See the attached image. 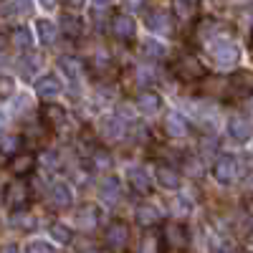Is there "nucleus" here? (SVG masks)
Segmentation results:
<instances>
[{
    "mask_svg": "<svg viewBox=\"0 0 253 253\" xmlns=\"http://www.w3.org/2000/svg\"><path fill=\"white\" fill-rule=\"evenodd\" d=\"M208 53H210V58H213L220 69L236 66L238 58H241V48H238L228 36H215V38H210V41H208Z\"/></svg>",
    "mask_w": 253,
    "mask_h": 253,
    "instance_id": "1",
    "label": "nucleus"
},
{
    "mask_svg": "<svg viewBox=\"0 0 253 253\" xmlns=\"http://www.w3.org/2000/svg\"><path fill=\"white\" fill-rule=\"evenodd\" d=\"M162 241H165V248L185 253L190 248V230L180 220H167L162 225Z\"/></svg>",
    "mask_w": 253,
    "mask_h": 253,
    "instance_id": "2",
    "label": "nucleus"
},
{
    "mask_svg": "<svg viewBox=\"0 0 253 253\" xmlns=\"http://www.w3.org/2000/svg\"><path fill=\"white\" fill-rule=\"evenodd\" d=\"M3 203H5V208L10 210V213L28 208V203H31V187L26 185L23 177H15V180L5 187V198H3Z\"/></svg>",
    "mask_w": 253,
    "mask_h": 253,
    "instance_id": "3",
    "label": "nucleus"
},
{
    "mask_svg": "<svg viewBox=\"0 0 253 253\" xmlns=\"http://www.w3.org/2000/svg\"><path fill=\"white\" fill-rule=\"evenodd\" d=\"M129 225L126 220H112L104 230V246H107L112 253H122L126 246H129Z\"/></svg>",
    "mask_w": 253,
    "mask_h": 253,
    "instance_id": "4",
    "label": "nucleus"
},
{
    "mask_svg": "<svg viewBox=\"0 0 253 253\" xmlns=\"http://www.w3.org/2000/svg\"><path fill=\"white\" fill-rule=\"evenodd\" d=\"M241 165H238V157L233 155H220L215 162H213V177L223 185H230L241 177Z\"/></svg>",
    "mask_w": 253,
    "mask_h": 253,
    "instance_id": "5",
    "label": "nucleus"
},
{
    "mask_svg": "<svg viewBox=\"0 0 253 253\" xmlns=\"http://www.w3.org/2000/svg\"><path fill=\"white\" fill-rule=\"evenodd\" d=\"M101 208L96 203H84L76 208V213H74V223L79 230H86V233H91V230H96L101 225Z\"/></svg>",
    "mask_w": 253,
    "mask_h": 253,
    "instance_id": "6",
    "label": "nucleus"
},
{
    "mask_svg": "<svg viewBox=\"0 0 253 253\" xmlns=\"http://www.w3.org/2000/svg\"><path fill=\"white\" fill-rule=\"evenodd\" d=\"M96 129L101 134V139H107V142H122L126 137V122L117 114H107V117H101L99 124H96Z\"/></svg>",
    "mask_w": 253,
    "mask_h": 253,
    "instance_id": "7",
    "label": "nucleus"
},
{
    "mask_svg": "<svg viewBox=\"0 0 253 253\" xmlns=\"http://www.w3.org/2000/svg\"><path fill=\"white\" fill-rule=\"evenodd\" d=\"M162 129H165V134L170 137V139H182V137L190 134V119H187L182 112L172 109V112H167V114H165Z\"/></svg>",
    "mask_w": 253,
    "mask_h": 253,
    "instance_id": "8",
    "label": "nucleus"
},
{
    "mask_svg": "<svg viewBox=\"0 0 253 253\" xmlns=\"http://www.w3.org/2000/svg\"><path fill=\"white\" fill-rule=\"evenodd\" d=\"M46 203L51 210H66L74 203V193L66 182H51L46 190Z\"/></svg>",
    "mask_w": 253,
    "mask_h": 253,
    "instance_id": "9",
    "label": "nucleus"
},
{
    "mask_svg": "<svg viewBox=\"0 0 253 253\" xmlns=\"http://www.w3.org/2000/svg\"><path fill=\"white\" fill-rule=\"evenodd\" d=\"M152 180H155L160 187H165V190H177V187H180V182H182V172L177 170L175 165L160 162V165H155Z\"/></svg>",
    "mask_w": 253,
    "mask_h": 253,
    "instance_id": "10",
    "label": "nucleus"
},
{
    "mask_svg": "<svg viewBox=\"0 0 253 253\" xmlns=\"http://www.w3.org/2000/svg\"><path fill=\"white\" fill-rule=\"evenodd\" d=\"M36 167H38V157H36L33 152H23V150H20L18 155H13V157L8 160V170H10V175H15V177H28Z\"/></svg>",
    "mask_w": 253,
    "mask_h": 253,
    "instance_id": "11",
    "label": "nucleus"
},
{
    "mask_svg": "<svg viewBox=\"0 0 253 253\" xmlns=\"http://www.w3.org/2000/svg\"><path fill=\"white\" fill-rule=\"evenodd\" d=\"M33 91H36L38 99H48V101H51V99H56L58 94H63V81H61L56 74H46V76L36 79Z\"/></svg>",
    "mask_w": 253,
    "mask_h": 253,
    "instance_id": "12",
    "label": "nucleus"
},
{
    "mask_svg": "<svg viewBox=\"0 0 253 253\" xmlns=\"http://www.w3.org/2000/svg\"><path fill=\"white\" fill-rule=\"evenodd\" d=\"M112 165H114L112 155L107 150H101V147H94V150L89 152V157H86V170L91 175H109Z\"/></svg>",
    "mask_w": 253,
    "mask_h": 253,
    "instance_id": "13",
    "label": "nucleus"
},
{
    "mask_svg": "<svg viewBox=\"0 0 253 253\" xmlns=\"http://www.w3.org/2000/svg\"><path fill=\"white\" fill-rule=\"evenodd\" d=\"M144 26H147V31H150V33L167 36V33L172 31V18H170V13H167V10L157 8V10H150V13L144 15Z\"/></svg>",
    "mask_w": 253,
    "mask_h": 253,
    "instance_id": "14",
    "label": "nucleus"
},
{
    "mask_svg": "<svg viewBox=\"0 0 253 253\" xmlns=\"http://www.w3.org/2000/svg\"><path fill=\"white\" fill-rule=\"evenodd\" d=\"M99 198L104 203H109V205H117L122 200V182L114 177V175H99Z\"/></svg>",
    "mask_w": 253,
    "mask_h": 253,
    "instance_id": "15",
    "label": "nucleus"
},
{
    "mask_svg": "<svg viewBox=\"0 0 253 253\" xmlns=\"http://www.w3.org/2000/svg\"><path fill=\"white\" fill-rule=\"evenodd\" d=\"M134 107H137L142 114L152 117V114H157V112L162 109V96H160V91H155V89H142V91H137V96H134Z\"/></svg>",
    "mask_w": 253,
    "mask_h": 253,
    "instance_id": "16",
    "label": "nucleus"
},
{
    "mask_svg": "<svg viewBox=\"0 0 253 253\" xmlns=\"http://www.w3.org/2000/svg\"><path fill=\"white\" fill-rule=\"evenodd\" d=\"M66 109L61 107L56 101H48L41 107V122H43L48 129H61V126H66Z\"/></svg>",
    "mask_w": 253,
    "mask_h": 253,
    "instance_id": "17",
    "label": "nucleus"
},
{
    "mask_svg": "<svg viewBox=\"0 0 253 253\" xmlns=\"http://www.w3.org/2000/svg\"><path fill=\"white\" fill-rule=\"evenodd\" d=\"M112 33L119 41H132L137 36V20L129 13H117L112 18Z\"/></svg>",
    "mask_w": 253,
    "mask_h": 253,
    "instance_id": "18",
    "label": "nucleus"
},
{
    "mask_svg": "<svg viewBox=\"0 0 253 253\" xmlns=\"http://www.w3.org/2000/svg\"><path fill=\"white\" fill-rule=\"evenodd\" d=\"M228 134L236 142H248L253 137V122L246 114H233L228 119Z\"/></svg>",
    "mask_w": 253,
    "mask_h": 253,
    "instance_id": "19",
    "label": "nucleus"
},
{
    "mask_svg": "<svg viewBox=\"0 0 253 253\" xmlns=\"http://www.w3.org/2000/svg\"><path fill=\"white\" fill-rule=\"evenodd\" d=\"M126 182H129V190L137 195H150L152 193V175H147L142 167H129V170H126Z\"/></svg>",
    "mask_w": 253,
    "mask_h": 253,
    "instance_id": "20",
    "label": "nucleus"
},
{
    "mask_svg": "<svg viewBox=\"0 0 253 253\" xmlns=\"http://www.w3.org/2000/svg\"><path fill=\"white\" fill-rule=\"evenodd\" d=\"M58 71L63 74V76H69V79H81L84 76V71H86V63H84L79 56H71V53H63V56H58Z\"/></svg>",
    "mask_w": 253,
    "mask_h": 253,
    "instance_id": "21",
    "label": "nucleus"
},
{
    "mask_svg": "<svg viewBox=\"0 0 253 253\" xmlns=\"http://www.w3.org/2000/svg\"><path fill=\"white\" fill-rule=\"evenodd\" d=\"M137 253H165V241H162V230L147 228L144 236L139 238Z\"/></svg>",
    "mask_w": 253,
    "mask_h": 253,
    "instance_id": "22",
    "label": "nucleus"
},
{
    "mask_svg": "<svg viewBox=\"0 0 253 253\" xmlns=\"http://www.w3.org/2000/svg\"><path fill=\"white\" fill-rule=\"evenodd\" d=\"M134 218H137V223L144 225V228H155V225L162 220L160 208L152 205V203H139V205L134 208Z\"/></svg>",
    "mask_w": 253,
    "mask_h": 253,
    "instance_id": "23",
    "label": "nucleus"
},
{
    "mask_svg": "<svg viewBox=\"0 0 253 253\" xmlns=\"http://www.w3.org/2000/svg\"><path fill=\"white\" fill-rule=\"evenodd\" d=\"M10 43H13L15 51L28 53V51L33 48V33H31V28H28V26H18V28H13V33H10Z\"/></svg>",
    "mask_w": 253,
    "mask_h": 253,
    "instance_id": "24",
    "label": "nucleus"
},
{
    "mask_svg": "<svg viewBox=\"0 0 253 253\" xmlns=\"http://www.w3.org/2000/svg\"><path fill=\"white\" fill-rule=\"evenodd\" d=\"M36 36H38L41 43L51 48L56 43V38H58V28H56V23H51V20L41 18V20H36Z\"/></svg>",
    "mask_w": 253,
    "mask_h": 253,
    "instance_id": "25",
    "label": "nucleus"
},
{
    "mask_svg": "<svg viewBox=\"0 0 253 253\" xmlns=\"http://www.w3.org/2000/svg\"><path fill=\"white\" fill-rule=\"evenodd\" d=\"M142 56L147 61H165L167 58V46L157 38H147V41H142Z\"/></svg>",
    "mask_w": 253,
    "mask_h": 253,
    "instance_id": "26",
    "label": "nucleus"
},
{
    "mask_svg": "<svg viewBox=\"0 0 253 253\" xmlns=\"http://www.w3.org/2000/svg\"><path fill=\"white\" fill-rule=\"evenodd\" d=\"M10 225H13L15 230H20V233H31V230H36L38 220H36L33 213H28V210L23 208V210H15V213H13Z\"/></svg>",
    "mask_w": 253,
    "mask_h": 253,
    "instance_id": "27",
    "label": "nucleus"
},
{
    "mask_svg": "<svg viewBox=\"0 0 253 253\" xmlns=\"http://www.w3.org/2000/svg\"><path fill=\"white\" fill-rule=\"evenodd\" d=\"M48 236H51V241H56L58 246H71V241H74V230H71L66 223L56 220V223L48 225Z\"/></svg>",
    "mask_w": 253,
    "mask_h": 253,
    "instance_id": "28",
    "label": "nucleus"
},
{
    "mask_svg": "<svg viewBox=\"0 0 253 253\" xmlns=\"http://www.w3.org/2000/svg\"><path fill=\"white\" fill-rule=\"evenodd\" d=\"M20 147H23V137L20 134H15V132H3L0 134V152L3 155L13 157V155L20 152Z\"/></svg>",
    "mask_w": 253,
    "mask_h": 253,
    "instance_id": "29",
    "label": "nucleus"
},
{
    "mask_svg": "<svg viewBox=\"0 0 253 253\" xmlns=\"http://www.w3.org/2000/svg\"><path fill=\"white\" fill-rule=\"evenodd\" d=\"M41 56H36V53H26L23 58H20V74H23V79H33L38 71H41Z\"/></svg>",
    "mask_w": 253,
    "mask_h": 253,
    "instance_id": "30",
    "label": "nucleus"
},
{
    "mask_svg": "<svg viewBox=\"0 0 253 253\" xmlns=\"http://www.w3.org/2000/svg\"><path fill=\"white\" fill-rule=\"evenodd\" d=\"M170 213L175 218H187L190 213H193V200H190L187 195H175L170 200Z\"/></svg>",
    "mask_w": 253,
    "mask_h": 253,
    "instance_id": "31",
    "label": "nucleus"
},
{
    "mask_svg": "<svg viewBox=\"0 0 253 253\" xmlns=\"http://www.w3.org/2000/svg\"><path fill=\"white\" fill-rule=\"evenodd\" d=\"M177 71H180V76H185V79H200L205 71H203V66L195 61V58H182L180 63H177Z\"/></svg>",
    "mask_w": 253,
    "mask_h": 253,
    "instance_id": "32",
    "label": "nucleus"
},
{
    "mask_svg": "<svg viewBox=\"0 0 253 253\" xmlns=\"http://www.w3.org/2000/svg\"><path fill=\"white\" fill-rule=\"evenodd\" d=\"M61 31L66 33V36H71V38H79V36L84 33V23H81L76 15L69 13V15H63V18H61Z\"/></svg>",
    "mask_w": 253,
    "mask_h": 253,
    "instance_id": "33",
    "label": "nucleus"
},
{
    "mask_svg": "<svg viewBox=\"0 0 253 253\" xmlns=\"http://www.w3.org/2000/svg\"><path fill=\"white\" fill-rule=\"evenodd\" d=\"M31 109H33V96L31 94H15V99H13V114L23 117Z\"/></svg>",
    "mask_w": 253,
    "mask_h": 253,
    "instance_id": "34",
    "label": "nucleus"
},
{
    "mask_svg": "<svg viewBox=\"0 0 253 253\" xmlns=\"http://www.w3.org/2000/svg\"><path fill=\"white\" fill-rule=\"evenodd\" d=\"M18 89H15V79L8 76V74H0V99H10L15 96Z\"/></svg>",
    "mask_w": 253,
    "mask_h": 253,
    "instance_id": "35",
    "label": "nucleus"
},
{
    "mask_svg": "<svg viewBox=\"0 0 253 253\" xmlns=\"http://www.w3.org/2000/svg\"><path fill=\"white\" fill-rule=\"evenodd\" d=\"M248 71H241L238 76H233V84H236V89H238V94H243V96H248L251 91H253V76H246Z\"/></svg>",
    "mask_w": 253,
    "mask_h": 253,
    "instance_id": "36",
    "label": "nucleus"
},
{
    "mask_svg": "<svg viewBox=\"0 0 253 253\" xmlns=\"http://www.w3.org/2000/svg\"><path fill=\"white\" fill-rule=\"evenodd\" d=\"M172 5H175V13L180 18H190L195 10V0H172Z\"/></svg>",
    "mask_w": 253,
    "mask_h": 253,
    "instance_id": "37",
    "label": "nucleus"
},
{
    "mask_svg": "<svg viewBox=\"0 0 253 253\" xmlns=\"http://www.w3.org/2000/svg\"><path fill=\"white\" fill-rule=\"evenodd\" d=\"M23 253H53V248H51L46 241H31Z\"/></svg>",
    "mask_w": 253,
    "mask_h": 253,
    "instance_id": "38",
    "label": "nucleus"
},
{
    "mask_svg": "<svg viewBox=\"0 0 253 253\" xmlns=\"http://www.w3.org/2000/svg\"><path fill=\"white\" fill-rule=\"evenodd\" d=\"M13 10L23 13V15H31L33 13V0H13Z\"/></svg>",
    "mask_w": 253,
    "mask_h": 253,
    "instance_id": "39",
    "label": "nucleus"
},
{
    "mask_svg": "<svg viewBox=\"0 0 253 253\" xmlns=\"http://www.w3.org/2000/svg\"><path fill=\"white\" fill-rule=\"evenodd\" d=\"M38 165H43V167H48V170H53V167H58V155L53 157V152H43L38 157Z\"/></svg>",
    "mask_w": 253,
    "mask_h": 253,
    "instance_id": "40",
    "label": "nucleus"
},
{
    "mask_svg": "<svg viewBox=\"0 0 253 253\" xmlns=\"http://www.w3.org/2000/svg\"><path fill=\"white\" fill-rule=\"evenodd\" d=\"M63 5L74 13V10H81V8H84V0H63Z\"/></svg>",
    "mask_w": 253,
    "mask_h": 253,
    "instance_id": "41",
    "label": "nucleus"
},
{
    "mask_svg": "<svg viewBox=\"0 0 253 253\" xmlns=\"http://www.w3.org/2000/svg\"><path fill=\"white\" fill-rule=\"evenodd\" d=\"M112 3H114V0H91V5H94L96 10H107Z\"/></svg>",
    "mask_w": 253,
    "mask_h": 253,
    "instance_id": "42",
    "label": "nucleus"
},
{
    "mask_svg": "<svg viewBox=\"0 0 253 253\" xmlns=\"http://www.w3.org/2000/svg\"><path fill=\"white\" fill-rule=\"evenodd\" d=\"M0 253H20V248L15 243H3L0 246Z\"/></svg>",
    "mask_w": 253,
    "mask_h": 253,
    "instance_id": "43",
    "label": "nucleus"
},
{
    "mask_svg": "<svg viewBox=\"0 0 253 253\" xmlns=\"http://www.w3.org/2000/svg\"><path fill=\"white\" fill-rule=\"evenodd\" d=\"M124 5L134 10V8H142V5H144V0H124Z\"/></svg>",
    "mask_w": 253,
    "mask_h": 253,
    "instance_id": "44",
    "label": "nucleus"
},
{
    "mask_svg": "<svg viewBox=\"0 0 253 253\" xmlns=\"http://www.w3.org/2000/svg\"><path fill=\"white\" fill-rule=\"evenodd\" d=\"M38 3H41V5H43L46 10H53V8L58 5V0H38Z\"/></svg>",
    "mask_w": 253,
    "mask_h": 253,
    "instance_id": "45",
    "label": "nucleus"
},
{
    "mask_svg": "<svg viewBox=\"0 0 253 253\" xmlns=\"http://www.w3.org/2000/svg\"><path fill=\"white\" fill-rule=\"evenodd\" d=\"M3 129H5V114L0 112V134H3Z\"/></svg>",
    "mask_w": 253,
    "mask_h": 253,
    "instance_id": "46",
    "label": "nucleus"
},
{
    "mask_svg": "<svg viewBox=\"0 0 253 253\" xmlns=\"http://www.w3.org/2000/svg\"><path fill=\"white\" fill-rule=\"evenodd\" d=\"M248 253H251V251H248Z\"/></svg>",
    "mask_w": 253,
    "mask_h": 253,
    "instance_id": "47",
    "label": "nucleus"
}]
</instances>
